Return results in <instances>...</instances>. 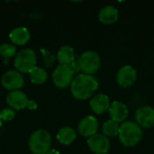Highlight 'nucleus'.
I'll return each mask as SVG.
<instances>
[{"label": "nucleus", "instance_id": "nucleus-1", "mask_svg": "<svg viewBox=\"0 0 154 154\" xmlns=\"http://www.w3.org/2000/svg\"><path fill=\"white\" fill-rule=\"evenodd\" d=\"M97 88L98 82L95 77L82 73L73 79L70 85V92L76 99L83 101L88 99Z\"/></svg>", "mask_w": 154, "mask_h": 154}, {"label": "nucleus", "instance_id": "nucleus-2", "mask_svg": "<svg viewBox=\"0 0 154 154\" xmlns=\"http://www.w3.org/2000/svg\"><path fill=\"white\" fill-rule=\"evenodd\" d=\"M118 137L124 146H135L142 140L143 130L137 123L133 121H125L120 125Z\"/></svg>", "mask_w": 154, "mask_h": 154}, {"label": "nucleus", "instance_id": "nucleus-3", "mask_svg": "<svg viewBox=\"0 0 154 154\" xmlns=\"http://www.w3.org/2000/svg\"><path fill=\"white\" fill-rule=\"evenodd\" d=\"M51 136L46 130H37L33 132L28 141L30 151L33 154H46L51 150Z\"/></svg>", "mask_w": 154, "mask_h": 154}, {"label": "nucleus", "instance_id": "nucleus-4", "mask_svg": "<svg viewBox=\"0 0 154 154\" xmlns=\"http://www.w3.org/2000/svg\"><path fill=\"white\" fill-rule=\"evenodd\" d=\"M14 67L19 72L29 73L36 67V54L32 49H23L19 51L14 60Z\"/></svg>", "mask_w": 154, "mask_h": 154}, {"label": "nucleus", "instance_id": "nucleus-5", "mask_svg": "<svg viewBox=\"0 0 154 154\" xmlns=\"http://www.w3.org/2000/svg\"><path fill=\"white\" fill-rule=\"evenodd\" d=\"M80 70L87 75H92L96 73L101 65L100 56L94 51H87L83 52L78 60Z\"/></svg>", "mask_w": 154, "mask_h": 154}, {"label": "nucleus", "instance_id": "nucleus-6", "mask_svg": "<svg viewBox=\"0 0 154 154\" xmlns=\"http://www.w3.org/2000/svg\"><path fill=\"white\" fill-rule=\"evenodd\" d=\"M74 73L67 65H59L52 73V81L59 88H65L71 85Z\"/></svg>", "mask_w": 154, "mask_h": 154}, {"label": "nucleus", "instance_id": "nucleus-7", "mask_svg": "<svg viewBox=\"0 0 154 154\" xmlns=\"http://www.w3.org/2000/svg\"><path fill=\"white\" fill-rule=\"evenodd\" d=\"M2 86L10 91L18 90L24 85V79L21 72L18 70H8L1 78Z\"/></svg>", "mask_w": 154, "mask_h": 154}, {"label": "nucleus", "instance_id": "nucleus-8", "mask_svg": "<svg viewBox=\"0 0 154 154\" xmlns=\"http://www.w3.org/2000/svg\"><path fill=\"white\" fill-rule=\"evenodd\" d=\"M108 137L101 134H96L88 139V146L91 152L97 154H106L110 149Z\"/></svg>", "mask_w": 154, "mask_h": 154}, {"label": "nucleus", "instance_id": "nucleus-9", "mask_svg": "<svg viewBox=\"0 0 154 154\" xmlns=\"http://www.w3.org/2000/svg\"><path fill=\"white\" fill-rule=\"evenodd\" d=\"M136 123L143 128H152L154 126V108L152 106H143L135 112Z\"/></svg>", "mask_w": 154, "mask_h": 154}, {"label": "nucleus", "instance_id": "nucleus-10", "mask_svg": "<svg viewBox=\"0 0 154 154\" xmlns=\"http://www.w3.org/2000/svg\"><path fill=\"white\" fill-rule=\"evenodd\" d=\"M137 79L136 70L129 65L122 67L116 74V81L122 88H128L132 86Z\"/></svg>", "mask_w": 154, "mask_h": 154}, {"label": "nucleus", "instance_id": "nucleus-11", "mask_svg": "<svg viewBox=\"0 0 154 154\" xmlns=\"http://www.w3.org/2000/svg\"><path fill=\"white\" fill-rule=\"evenodd\" d=\"M98 121L95 116H88L84 117L78 125L79 133L84 137H91L92 135L96 134L98 130Z\"/></svg>", "mask_w": 154, "mask_h": 154}, {"label": "nucleus", "instance_id": "nucleus-12", "mask_svg": "<svg viewBox=\"0 0 154 154\" xmlns=\"http://www.w3.org/2000/svg\"><path fill=\"white\" fill-rule=\"evenodd\" d=\"M28 101L27 96L21 90L10 91L6 96V103L12 109H23L27 106Z\"/></svg>", "mask_w": 154, "mask_h": 154}, {"label": "nucleus", "instance_id": "nucleus-13", "mask_svg": "<svg viewBox=\"0 0 154 154\" xmlns=\"http://www.w3.org/2000/svg\"><path fill=\"white\" fill-rule=\"evenodd\" d=\"M110 119L116 123H123L128 116V108L125 104L120 101H114L108 109Z\"/></svg>", "mask_w": 154, "mask_h": 154}, {"label": "nucleus", "instance_id": "nucleus-14", "mask_svg": "<svg viewBox=\"0 0 154 154\" xmlns=\"http://www.w3.org/2000/svg\"><path fill=\"white\" fill-rule=\"evenodd\" d=\"M91 110L97 115L103 114L107 111L110 107V100L109 97L105 94H97L89 102Z\"/></svg>", "mask_w": 154, "mask_h": 154}, {"label": "nucleus", "instance_id": "nucleus-15", "mask_svg": "<svg viewBox=\"0 0 154 154\" xmlns=\"http://www.w3.org/2000/svg\"><path fill=\"white\" fill-rule=\"evenodd\" d=\"M119 18V11L113 5L104 6L98 13V19L104 24L115 23Z\"/></svg>", "mask_w": 154, "mask_h": 154}, {"label": "nucleus", "instance_id": "nucleus-16", "mask_svg": "<svg viewBox=\"0 0 154 154\" xmlns=\"http://www.w3.org/2000/svg\"><path fill=\"white\" fill-rule=\"evenodd\" d=\"M30 32L26 27L19 26L15 27L9 33V38L13 43L17 45H23L30 40Z\"/></svg>", "mask_w": 154, "mask_h": 154}, {"label": "nucleus", "instance_id": "nucleus-17", "mask_svg": "<svg viewBox=\"0 0 154 154\" xmlns=\"http://www.w3.org/2000/svg\"><path fill=\"white\" fill-rule=\"evenodd\" d=\"M57 60L60 62V65L69 66L71 62L75 60V53L73 48L68 45L61 46L58 51Z\"/></svg>", "mask_w": 154, "mask_h": 154}, {"label": "nucleus", "instance_id": "nucleus-18", "mask_svg": "<svg viewBox=\"0 0 154 154\" xmlns=\"http://www.w3.org/2000/svg\"><path fill=\"white\" fill-rule=\"evenodd\" d=\"M56 138L60 143L63 145H69L76 140L77 134L73 128L66 126V127L61 128L58 132Z\"/></svg>", "mask_w": 154, "mask_h": 154}, {"label": "nucleus", "instance_id": "nucleus-19", "mask_svg": "<svg viewBox=\"0 0 154 154\" xmlns=\"http://www.w3.org/2000/svg\"><path fill=\"white\" fill-rule=\"evenodd\" d=\"M29 74H30L31 81L34 84H37V85H40V84L46 82V80L48 79L47 72L42 68H40L37 66L35 68H33L29 72Z\"/></svg>", "mask_w": 154, "mask_h": 154}, {"label": "nucleus", "instance_id": "nucleus-20", "mask_svg": "<svg viewBox=\"0 0 154 154\" xmlns=\"http://www.w3.org/2000/svg\"><path fill=\"white\" fill-rule=\"evenodd\" d=\"M119 128H120V125L118 123L109 119L104 123L102 131H103L104 135H106V137H111V136H116L118 134Z\"/></svg>", "mask_w": 154, "mask_h": 154}, {"label": "nucleus", "instance_id": "nucleus-21", "mask_svg": "<svg viewBox=\"0 0 154 154\" xmlns=\"http://www.w3.org/2000/svg\"><path fill=\"white\" fill-rule=\"evenodd\" d=\"M15 52H16V48L13 44L2 43L0 45V55L3 56L4 58L6 59L12 58L15 55Z\"/></svg>", "mask_w": 154, "mask_h": 154}, {"label": "nucleus", "instance_id": "nucleus-22", "mask_svg": "<svg viewBox=\"0 0 154 154\" xmlns=\"http://www.w3.org/2000/svg\"><path fill=\"white\" fill-rule=\"evenodd\" d=\"M41 52L42 53L45 66L46 67H51L55 62V60H56L55 56L50 51L45 50V49H41Z\"/></svg>", "mask_w": 154, "mask_h": 154}, {"label": "nucleus", "instance_id": "nucleus-23", "mask_svg": "<svg viewBox=\"0 0 154 154\" xmlns=\"http://www.w3.org/2000/svg\"><path fill=\"white\" fill-rule=\"evenodd\" d=\"M15 116V113L12 108H4L0 111V120L2 121H11Z\"/></svg>", "mask_w": 154, "mask_h": 154}, {"label": "nucleus", "instance_id": "nucleus-24", "mask_svg": "<svg viewBox=\"0 0 154 154\" xmlns=\"http://www.w3.org/2000/svg\"><path fill=\"white\" fill-rule=\"evenodd\" d=\"M69 69L72 70V72H73L74 74H75V73H78V72L80 70L79 64V62L76 61V60H74L73 62H71V63L69 65Z\"/></svg>", "mask_w": 154, "mask_h": 154}, {"label": "nucleus", "instance_id": "nucleus-25", "mask_svg": "<svg viewBox=\"0 0 154 154\" xmlns=\"http://www.w3.org/2000/svg\"><path fill=\"white\" fill-rule=\"evenodd\" d=\"M26 107H28V108L31 109V110H34V109L37 108V105H36V103H35L33 100H29Z\"/></svg>", "mask_w": 154, "mask_h": 154}, {"label": "nucleus", "instance_id": "nucleus-26", "mask_svg": "<svg viewBox=\"0 0 154 154\" xmlns=\"http://www.w3.org/2000/svg\"><path fill=\"white\" fill-rule=\"evenodd\" d=\"M46 154H60L57 150H54V149H52V150H50Z\"/></svg>", "mask_w": 154, "mask_h": 154}, {"label": "nucleus", "instance_id": "nucleus-27", "mask_svg": "<svg viewBox=\"0 0 154 154\" xmlns=\"http://www.w3.org/2000/svg\"><path fill=\"white\" fill-rule=\"evenodd\" d=\"M2 125V123H1V121H0V126Z\"/></svg>", "mask_w": 154, "mask_h": 154}, {"label": "nucleus", "instance_id": "nucleus-28", "mask_svg": "<svg viewBox=\"0 0 154 154\" xmlns=\"http://www.w3.org/2000/svg\"><path fill=\"white\" fill-rule=\"evenodd\" d=\"M106 154H108V153H106Z\"/></svg>", "mask_w": 154, "mask_h": 154}]
</instances>
